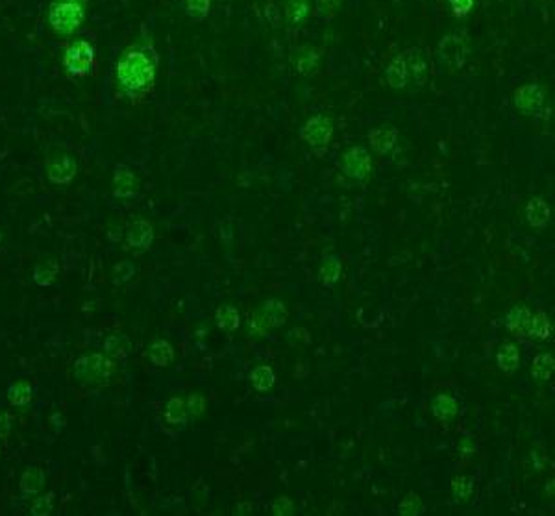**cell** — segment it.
I'll return each mask as SVG.
<instances>
[{
  "label": "cell",
  "instance_id": "cell-38",
  "mask_svg": "<svg viewBox=\"0 0 555 516\" xmlns=\"http://www.w3.org/2000/svg\"><path fill=\"white\" fill-rule=\"evenodd\" d=\"M317 2V15L322 21H331L339 8V0H315Z\"/></svg>",
  "mask_w": 555,
  "mask_h": 516
},
{
  "label": "cell",
  "instance_id": "cell-8",
  "mask_svg": "<svg viewBox=\"0 0 555 516\" xmlns=\"http://www.w3.org/2000/svg\"><path fill=\"white\" fill-rule=\"evenodd\" d=\"M76 172H78V161L69 154L48 161L47 165L48 180L52 181L54 185H69L70 181L75 180Z\"/></svg>",
  "mask_w": 555,
  "mask_h": 516
},
{
  "label": "cell",
  "instance_id": "cell-18",
  "mask_svg": "<svg viewBox=\"0 0 555 516\" xmlns=\"http://www.w3.org/2000/svg\"><path fill=\"white\" fill-rule=\"evenodd\" d=\"M385 78L393 89H404L409 82V73H407V65L402 58V54H398L385 69Z\"/></svg>",
  "mask_w": 555,
  "mask_h": 516
},
{
  "label": "cell",
  "instance_id": "cell-21",
  "mask_svg": "<svg viewBox=\"0 0 555 516\" xmlns=\"http://www.w3.org/2000/svg\"><path fill=\"white\" fill-rule=\"evenodd\" d=\"M104 351L106 356H109L115 361H124L132 351V342L128 341V337L121 335V333H113L104 341Z\"/></svg>",
  "mask_w": 555,
  "mask_h": 516
},
{
  "label": "cell",
  "instance_id": "cell-7",
  "mask_svg": "<svg viewBox=\"0 0 555 516\" xmlns=\"http://www.w3.org/2000/svg\"><path fill=\"white\" fill-rule=\"evenodd\" d=\"M300 137L310 144L311 149L326 150L333 137V123L328 115H315L300 128Z\"/></svg>",
  "mask_w": 555,
  "mask_h": 516
},
{
  "label": "cell",
  "instance_id": "cell-42",
  "mask_svg": "<svg viewBox=\"0 0 555 516\" xmlns=\"http://www.w3.org/2000/svg\"><path fill=\"white\" fill-rule=\"evenodd\" d=\"M273 513L274 515H293L294 513L293 501L289 500L287 496L278 498V500L273 503Z\"/></svg>",
  "mask_w": 555,
  "mask_h": 516
},
{
  "label": "cell",
  "instance_id": "cell-6",
  "mask_svg": "<svg viewBox=\"0 0 555 516\" xmlns=\"http://www.w3.org/2000/svg\"><path fill=\"white\" fill-rule=\"evenodd\" d=\"M341 171L350 180L363 183L372 172V160L369 150L363 146H352L341 155Z\"/></svg>",
  "mask_w": 555,
  "mask_h": 516
},
{
  "label": "cell",
  "instance_id": "cell-37",
  "mask_svg": "<svg viewBox=\"0 0 555 516\" xmlns=\"http://www.w3.org/2000/svg\"><path fill=\"white\" fill-rule=\"evenodd\" d=\"M52 507H54V492H47V494L39 496L38 500L33 501L30 513H32L33 516H47L52 513Z\"/></svg>",
  "mask_w": 555,
  "mask_h": 516
},
{
  "label": "cell",
  "instance_id": "cell-22",
  "mask_svg": "<svg viewBox=\"0 0 555 516\" xmlns=\"http://www.w3.org/2000/svg\"><path fill=\"white\" fill-rule=\"evenodd\" d=\"M59 272V265L58 261L54 257H47V259L39 261L36 268H33V282L38 283L39 287H48L52 285L56 276Z\"/></svg>",
  "mask_w": 555,
  "mask_h": 516
},
{
  "label": "cell",
  "instance_id": "cell-26",
  "mask_svg": "<svg viewBox=\"0 0 555 516\" xmlns=\"http://www.w3.org/2000/svg\"><path fill=\"white\" fill-rule=\"evenodd\" d=\"M496 361L498 367L502 368L503 372L508 374L515 372L518 368V365H520V354H518L517 346L511 344V342H505V344L500 346L496 354Z\"/></svg>",
  "mask_w": 555,
  "mask_h": 516
},
{
  "label": "cell",
  "instance_id": "cell-23",
  "mask_svg": "<svg viewBox=\"0 0 555 516\" xmlns=\"http://www.w3.org/2000/svg\"><path fill=\"white\" fill-rule=\"evenodd\" d=\"M149 357L155 367H167V365H171L172 359H174V350H172V346L167 341H163V339H155V341L150 342L149 346Z\"/></svg>",
  "mask_w": 555,
  "mask_h": 516
},
{
  "label": "cell",
  "instance_id": "cell-11",
  "mask_svg": "<svg viewBox=\"0 0 555 516\" xmlns=\"http://www.w3.org/2000/svg\"><path fill=\"white\" fill-rule=\"evenodd\" d=\"M402 58L406 61L409 76L415 78V82L418 86L424 84L427 75H429V61H427L426 52H424L420 47H411L402 52Z\"/></svg>",
  "mask_w": 555,
  "mask_h": 516
},
{
  "label": "cell",
  "instance_id": "cell-10",
  "mask_svg": "<svg viewBox=\"0 0 555 516\" xmlns=\"http://www.w3.org/2000/svg\"><path fill=\"white\" fill-rule=\"evenodd\" d=\"M437 56L446 65H452L454 69H459V67H463L464 59H466V47L457 36H446L439 43Z\"/></svg>",
  "mask_w": 555,
  "mask_h": 516
},
{
  "label": "cell",
  "instance_id": "cell-2",
  "mask_svg": "<svg viewBox=\"0 0 555 516\" xmlns=\"http://www.w3.org/2000/svg\"><path fill=\"white\" fill-rule=\"evenodd\" d=\"M89 0H50L48 24L61 38L73 36L84 24Z\"/></svg>",
  "mask_w": 555,
  "mask_h": 516
},
{
  "label": "cell",
  "instance_id": "cell-28",
  "mask_svg": "<svg viewBox=\"0 0 555 516\" xmlns=\"http://www.w3.org/2000/svg\"><path fill=\"white\" fill-rule=\"evenodd\" d=\"M215 322L219 326L220 330L225 331H235L241 326V317L239 311L231 305H220L215 311Z\"/></svg>",
  "mask_w": 555,
  "mask_h": 516
},
{
  "label": "cell",
  "instance_id": "cell-43",
  "mask_svg": "<svg viewBox=\"0 0 555 516\" xmlns=\"http://www.w3.org/2000/svg\"><path fill=\"white\" fill-rule=\"evenodd\" d=\"M265 320L261 319V314H248V330H250L252 335H261L265 333Z\"/></svg>",
  "mask_w": 555,
  "mask_h": 516
},
{
  "label": "cell",
  "instance_id": "cell-15",
  "mask_svg": "<svg viewBox=\"0 0 555 516\" xmlns=\"http://www.w3.org/2000/svg\"><path fill=\"white\" fill-rule=\"evenodd\" d=\"M370 149L378 155H389L398 143V130L396 128H376L369 133Z\"/></svg>",
  "mask_w": 555,
  "mask_h": 516
},
{
  "label": "cell",
  "instance_id": "cell-5",
  "mask_svg": "<svg viewBox=\"0 0 555 516\" xmlns=\"http://www.w3.org/2000/svg\"><path fill=\"white\" fill-rule=\"evenodd\" d=\"M512 102L518 112L528 115V117H539L545 112L546 91L540 84H524L518 87L512 95Z\"/></svg>",
  "mask_w": 555,
  "mask_h": 516
},
{
  "label": "cell",
  "instance_id": "cell-39",
  "mask_svg": "<svg viewBox=\"0 0 555 516\" xmlns=\"http://www.w3.org/2000/svg\"><path fill=\"white\" fill-rule=\"evenodd\" d=\"M185 405L189 416L198 418V416L204 413V409H206V400H204V396H200V394H191V396L185 400Z\"/></svg>",
  "mask_w": 555,
  "mask_h": 516
},
{
  "label": "cell",
  "instance_id": "cell-14",
  "mask_svg": "<svg viewBox=\"0 0 555 516\" xmlns=\"http://www.w3.org/2000/svg\"><path fill=\"white\" fill-rule=\"evenodd\" d=\"M154 241V228L149 220H135L126 229V243L130 248L137 250H149Z\"/></svg>",
  "mask_w": 555,
  "mask_h": 516
},
{
  "label": "cell",
  "instance_id": "cell-9",
  "mask_svg": "<svg viewBox=\"0 0 555 516\" xmlns=\"http://www.w3.org/2000/svg\"><path fill=\"white\" fill-rule=\"evenodd\" d=\"M139 191V180L126 163H119L113 171V195L117 198H134Z\"/></svg>",
  "mask_w": 555,
  "mask_h": 516
},
{
  "label": "cell",
  "instance_id": "cell-30",
  "mask_svg": "<svg viewBox=\"0 0 555 516\" xmlns=\"http://www.w3.org/2000/svg\"><path fill=\"white\" fill-rule=\"evenodd\" d=\"M250 381L256 390H259V393H267L268 388H273V385L276 384V376H274L273 368L261 365V367H257L252 370Z\"/></svg>",
  "mask_w": 555,
  "mask_h": 516
},
{
  "label": "cell",
  "instance_id": "cell-19",
  "mask_svg": "<svg viewBox=\"0 0 555 516\" xmlns=\"http://www.w3.org/2000/svg\"><path fill=\"white\" fill-rule=\"evenodd\" d=\"M287 317H289L287 308H285V303L280 302V300L268 298L267 302L263 303L261 319L265 320V324L271 326V328H280L282 324H285Z\"/></svg>",
  "mask_w": 555,
  "mask_h": 516
},
{
  "label": "cell",
  "instance_id": "cell-25",
  "mask_svg": "<svg viewBox=\"0 0 555 516\" xmlns=\"http://www.w3.org/2000/svg\"><path fill=\"white\" fill-rule=\"evenodd\" d=\"M339 276H341V259L337 256H333V254L326 256L324 259H322L321 271H319V280H321V283L322 285H326V287H333L337 283V280H339Z\"/></svg>",
  "mask_w": 555,
  "mask_h": 516
},
{
  "label": "cell",
  "instance_id": "cell-20",
  "mask_svg": "<svg viewBox=\"0 0 555 516\" xmlns=\"http://www.w3.org/2000/svg\"><path fill=\"white\" fill-rule=\"evenodd\" d=\"M45 483H47V476L45 470H41L39 466H28L24 470L21 478V490L24 496H33L39 494L43 490Z\"/></svg>",
  "mask_w": 555,
  "mask_h": 516
},
{
  "label": "cell",
  "instance_id": "cell-13",
  "mask_svg": "<svg viewBox=\"0 0 555 516\" xmlns=\"http://www.w3.org/2000/svg\"><path fill=\"white\" fill-rule=\"evenodd\" d=\"M291 63L302 76H315L319 63H321V54L313 47L294 48L291 52Z\"/></svg>",
  "mask_w": 555,
  "mask_h": 516
},
{
  "label": "cell",
  "instance_id": "cell-31",
  "mask_svg": "<svg viewBox=\"0 0 555 516\" xmlns=\"http://www.w3.org/2000/svg\"><path fill=\"white\" fill-rule=\"evenodd\" d=\"M32 385L30 384H13L8 388V402L15 407H22L32 402Z\"/></svg>",
  "mask_w": 555,
  "mask_h": 516
},
{
  "label": "cell",
  "instance_id": "cell-1",
  "mask_svg": "<svg viewBox=\"0 0 555 516\" xmlns=\"http://www.w3.org/2000/svg\"><path fill=\"white\" fill-rule=\"evenodd\" d=\"M160 54L150 41H139L124 48L115 63V82L123 95L141 102L154 91Z\"/></svg>",
  "mask_w": 555,
  "mask_h": 516
},
{
  "label": "cell",
  "instance_id": "cell-44",
  "mask_svg": "<svg viewBox=\"0 0 555 516\" xmlns=\"http://www.w3.org/2000/svg\"><path fill=\"white\" fill-rule=\"evenodd\" d=\"M11 424H13V418H11L10 413H0V439L6 441L8 437L11 435Z\"/></svg>",
  "mask_w": 555,
  "mask_h": 516
},
{
  "label": "cell",
  "instance_id": "cell-32",
  "mask_svg": "<svg viewBox=\"0 0 555 516\" xmlns=\"http://www.w3.org/2000/svg\"><path fill=\"white\" fill-rule=\"evenodd\" d=\"M529 335L537 337L540 341H548L552 337V322L548 319V314L545 311H539L531 319V326H529Z\"/></svg>",
  "mask_w": 555,
  "mask_h": 516
},
{
  "label": "cell",
  "instance_id": "cell-27",
  "mask_svg": "<svg viewBox=\"0 0 555 516\" xmlns=\"http://www.w3.org/2000/svg\"><path fill=\"white\" fill-rule=\"evenodd\" d=\"M165 420L169 422V424H174V426H183V424L189 420L185 400L180 398V396H172V398L167 402Z\"/></svg>",
  "mask_w": 555,
  "mask_h": 516
},
{
  "label": "cell",
  "instance_id": "cell-16",
  "mask_svg": "<svg viewBox=\"0 0 555 516\" xmlns=\"http://www.w3.org/2000/svg\"><path fill=\"white\" fill-rule=\"evenodd\" d=\"M526 218H528L529 226L537 229L545 228V226L550 224L552 209L545 198L535 197L529 200L528 206H526Z\"/></svg>",
  "mask_w": 555,
  "mask_h": 516
},
{
  "label": "cell",
  "instance_id": "cell-34",
  "mask_svg": "<svg viewBox=\"0 0 555 516\" xmlns=\"http://www.w3.org/2000/svg\"><path fill=\"white\" fill-rule=\"evenodd\" d=\"M474 490V478L472 476H457L452 481V498L455 501H466Z\"/></svg>",
  "mask_w": 555,
  "mask_h": 516
},
{
  "label": "cell",
  "instance_id": "cell-33",
  "mask_svg": "<svg viewBox=\"0 0 555 516\" xmlns=\"http://www.w3.org/2000/svg\"><path fill=\"white\" fill-rule=\"evenodd\" d=\"M183 11L191 21H204L211 11V0H183Z\"/></svg>",
  "mask_w": 555,
  "mask_h": 516
},
{
  "label": "cell",
  "instance_id": "cell-41",
  "mask_svg": "<svg viewBox=\"0 0 555 516\" xmlns=\"http://www.w3.org/2000/svg\"><path fill=\"white\" fill-rule=\"evenodd\" d=\"M287 341L291 346H305L310 344L311 337L310 333L304 330V328H294V330H291L287 333Z\"/></svg>",
  "mask_w": 555,
  "mask_h": 516
},
{
  "label": "cell",
  "instance_id": "cell-24",
  "mask_svg": "<svg viewBox=\"0 0 555 516\" xmlns=\"http://www.w3.org/2000/svg\"><path fill=\"white\" fill-rule=\"evenodd\" d=\"M432 413L439 420H452L457 415V402L448 394H439L432 400Z\"/></svg>",
  "mask_w": 555,
  "mask_h": 516
},
{
  "label": "cell",
  "instance_id": "cell-29",
  "mask_svg": "<svg viewBox=\"0 0 555 516\" xmlns=\"http://www.w3.org/2000/svg\"><path fill=\"white\" fill-rule=\"evenodd\" d=\"M554 356L552 354H539L533 359V367H531V376L537 381H548L554 374Z\"/></svg>",
  "mask_w": 555,
  "mask_h": 516
},
{
  "label": "cell",
  "instance_id": "cell-40",
  "mask_svg": "<svg viewBox=\"0 0 555 516\" xmlns=\"http://www.w3.org/2000/svg\"><path fill=\"white\" fill-rule=\"evenodd\" d=\"M474 2L476 0H448L450 10H452L454 17H457V19H464V17L469 15L472 8H474Z\"/></svg>",
  "mask_w": 555,
  "mask_h": 516
},
{
  "label": "cell",
  "instance_id": "cell-12",
  "mask_svg": "<svg viewBox=\"0 0 555 516\" xmlns=\"http://www.w3.org/2000/svg\"><path fill=\"white\" fill-rule=\"evenodd\" d=\"M313 11V0H285L283 2V19L289 28H300Z\"/></svg>",
  "mask_w": 555,
  "mask_h": 516
},
{
  "label": "cell",
  "instance_id": "cell-45",
  "mask_svg": "<svg viewBox=\"0 0 555 516\" xmlns=\"http://www.w3.org/2000/svg\"><path fill=\"white\" fill-rule=\"evenodd\" d=\"M2 237H4V235H2V232H0V241H2Z\"/></svg>",
  "mask_w": 555,
  "mask_h": 516
},
{
  "label": "cell",
  "instance_id": "cell-46",
  "mask_svg": "<svg viewBox=\"0 0 555 516\" xmlns=\"http://www.w3.org/2000/svg\"><path fill=\"white\" fill-rule=\"evenodd\" d=\"M0 453H2V448H0Z\"/></svg>",
  "mask_w": 555,
  "mask_h": 516
},
{
  "label": "cell",
  "instance_id": "cell-4",
  "mask_svg": "<svg viewBox=\"0 0 555 516\" xmlns=\"http://www.w3.org/2000/svg\"><path fill=\"white\" fill-rule=\"evenodd\" d=\"M115 370H117L115 359L104 354L84 356L75 363V376L84 387L107 384Z\"/></svg>",
  "mask_w": 555,
  "mask_h": 516
},
{
  "label": "cell",
  "instance_id": "cell-35",
  "mask_svg": "<svg viewBox=\"0 0 555 516\" xmlns=\"http://www.w3.org/2000/svg\"><path fill=\"white\" fill-rule=\"evenodd\" d=\"M134 276H135V265L132 261H121V263H117L115 268H113V282L117 283V285L128 283Z\"/></svg>",
  "mask_w": 555,
  "mask_h": 516
},
{
  "label": "cell",
  "instance_id": "cell-36",
  "mask_svg": "<svg viewBox=\"0 0 555 516\" xmlns=\"http://www.w3.org/2000/svg\"><path fill=\"white\" fill-rule=\"evenodd\" d=\"M398 511H400V515H407V516L420 515V513L424 511V503H422V500L418 496L411 492V494L404 498V501H402L400 507H398Z\"/></svg>",
  "mask_w": 555,
  "mask_h": 516
},
{
  "label": "cell",
  "instance_id": "cell-3",
  "mask_svg": "<svg viewBox=\"0 0 555 516\" xmlns=\"http://www.w3.org/2000/svg\"><path fill=\"white\" fill-rule=\"evenodd\" d=\"M63 63L65 73L70 78H86L91 76L96 69V48L91 41L87 39H76L69 43L63 50Z\"/></svg>",
  "mask_w": 555,
  "mask_h": 516
},
{
  "label": "cell",
  "instance_id": "cell-17",
  "mask_svg": "<svg viewBox=\"0 0 555 516\" xmlns=\"http://www.w3.org/2000/svg\"><path fill=\"white\" fill-rule=\"evenodd\" d=\"M531 319H533V314H531V311H529L528 308L517 305V308H512L508 313V317H505V326H508V330L511 331V333H515V335L518 337L529 335Z\"/></svg>",
  "mask_w": 555,
  "mask_h": 516
}]
</instances>
